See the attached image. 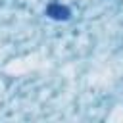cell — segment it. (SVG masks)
Instances as JSON below:
<instances>
[{
    "instance_id": "obj_1",
    "label": "cell",
    "mask_w": 123,
    "mask_h": 123,
    "mask_svg": "<svg viewBox=\"0 0 123 123\" xmlns=\"http://www.w3.org/2000/svg\"><path fill=\"white\" fill-rule=\"evenodd\" d=\"M46 13L52 17V19H67L69 17V10L62 4H50L46 8Z\"/></svg>"
}]
</instances>
